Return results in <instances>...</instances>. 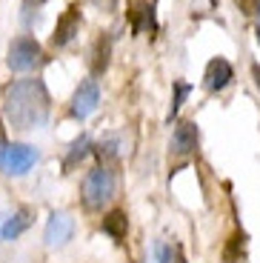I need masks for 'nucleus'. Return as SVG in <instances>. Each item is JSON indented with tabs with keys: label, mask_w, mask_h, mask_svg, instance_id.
<instances>
[{
	"label": "nucleus",
	"mask_w": 260,
	"mask_h": 263,
	"mask_svg": "<svg viewBox=\"0 0 260 263\" xmlns=\"http://www.w3.org/2000/svg\"><path fill=\"white\" fill-rule=\"evenodd\" d=\"M52 109V100L46 92L43 80L23 78L14 80L6 89V118L12 120L14 129H34L43 126Z\"/></svg>",
	"instance_id": "f257e3e1"
},
{
	"label": "nucleus",
	"mask_w": 260,
	"mask_h": 263,
	"mask_svg": "<svg viewBox=\"0 0 260 263\" xmlns=\"http://www.w3.org/2000/svg\"><path fill=\"white\" fill-rule=\"evenodd\" d=\"M112 195H115V175H112L106 166L91 169L89 175L83 178L80 197H83L86 209H103V203H109Z\"/></svg>",
	"instance_id": "f03ea898"
},
{
	"label": "nucleus",
	"mask_w": 260,
	"mask_h": 263,
	"mask_svg": "<svg viewBox=\"0 0 260 263\" xmlns=\"http://www.w3.org/2000/svg\"><path fill=\"white\" fill-rule=\"evenodd\" d=\"M40 58H43V49H40V43L34 37H17L12 40V46H9V69H14V72H29V69H34V66L40 63Z\"/></svg>",
	"instance_id": "7ed1b4c3"
},
{
	"label": "nucleus",
	"mask_w": 260,
	"mask_h": 263,
	"mask_svg": "<svg viewBox=\"0 0 260 263\" xmlns=\"http://www.w3.org/2000/svg\"><path fill=\"white\" fill-rule=\"evenodd\" d=\"M34 160H38V152H34L32 146L12 143V146H6V152H3L0 166L6 169V175H26V172L34 166Z\"/></svg>",
	"instance_id": "20e7f679"
},
{
	"label": "nucleus",
	"mask_w": 260,
	"mask_h": 263,
	"mask_svg": "<svg viewBox=\"0 0 260 263\" xmlns=\"http://www.w3.org/2000/svg\"><path fill=\"white\" fill-rule=\"evenodd\" d=\"M155 3H157V0H129V6H126V17H129L132 32H135V34L155 32V29H157Z\"/></svg>",
	"instance_id": "39448f33"
},
{
	"label": "nucleus",
	"mask_w": 260,
	"mask_h": 263,
	"mask_svg": "<svg viewBox=\"0 0 260 263\" xmlns=\"http://www.w3.org/2000/svg\"><path fill=\"white\" fill-rule=\"evenodd\" d=\"M98 103H100V89H98V83L89 78V80H83V83L78 86V92H75V98H72L69 112H72V118L83 120V118H89V115L98 109Z\"/></svg>",
	"instance_id": "423d86ee"
},
{
	"label": "nucleus",
	"mask_w": 260,
	"mask_h": 263,
	"mask_svg": "<svg viewBox=\"0 0 260 263\" xmlns=\"http://www.w3.org/2000/svg\"><path fill=\"white\" fill-rule=\"evenodd\" d=\"M75 235V220L66 212H54L46 223V246H66Z\"/></svg>",
	"instance_id": "0eeeda50"
},
{
	"label": "nucleus",
	"mask_w": 260,
	"mask_h": 263,
	"mask_svg": "<svg viewBox=\"0 0 260 263\" xmlns=\"http://www.w3.org/2000/svg\"><path fill=\"white\" fill-rule=\"evenodd\" d=\"M78 32H80V9H78V6H69L63 14H60L58 26H54L52 43H54L58 49H60V46H69Z\"/></svg>",
	"instance_id": "6e6552de"
},
{
	"label": "nucleus",
	"mask_w": 260,
	"mask_h": 263,
	"mask_svg": "<svg viewBox=\"0 0 260 263\" xmlns=\"http://www.w3.org/2000/svg\"><path fill=\"white\" fill-rule=\"evenodd\" d=\"M234 78L232 72V66H229V60L223 58H215V60H209L206 66V74H203V86H206L209 92H220V89H226L229 80Z\"/></svg>",
	"instance_id": "1a4fd4ad"
},
{
	"label": "nucleus",
	"mask_w": 260,
	"mask_h": 263,
	"mask_svg": "<svg viewBox=\"0 0 260 263\" xmlns=\"http://www.w3.org/2000/svg\"><path fill=\"white\" fill-rule=\"evenodd\" d=\"M197 149V126L192 120H180L172 135V152L175 155H192Z\"/></svg>",
	"instance_id": "9d476101"
},
{
	"label": "nucleus",
	"mask_w": 260,
	"mask_h": 263,
	"mask_svg": "<svg viewBox=\"0 0 260 263\" xmlns=\"http://www.w3.org/2000/svg\"><path fill=\"white\" fill-rule=\"evenodd\" d=\"M103 232L112 237V240H123L126 232H129V220H126L123 209H112L109 215L103 217Z\"/></svg>",
	"instance_id": "9b49d317"
},
{
	"label": "nucleus",
	"mask_w": 260,
	"mask_h": 263,
	"mask_svg": "<svg viewBox=\"0 0 260 263\" xmlns=\"http://www.w3.org/2000/svg\"><path fill=\"white\" fill-rule=\"evenodd\" d=\"M32 226V212L29 209H20L14 217H9L6 223H3V229H0V237L3 240H14L17 235H23V232Z\"/></svg>",
	"instance_id": "f8f14e48"
},
{
	"label": "nucleus",
	"mask_w": 260,
	"mask_h": 263,
	"mask_svg": "<svg viewBox=\"0 0 260 263\" xmlns=\"http://www.w3.org/2000/svg\"><path fill=\"white\" fill-rule=\"evenodd\" d=\"M89 149H91V140L86 138V135H83V138H78V140L72 143V149H69V155H66L63 169H66V172H69V169H75V166H78L80 160L86 158V155H89Z\"/></svg>",
	"instance_id": "ddd939ff"
},
{
	"label": "nucleus",
	"mask_w": 260,
	"mask_h": 263,
	"mask_svg": "<svg viewBox=\"0 0 260 263\" xmlns=\"http://www.w3.org/2000/svg\"><path fill=\"white\" fill-rule=\"evenodd\" d=\"M109 37H100L98 46H95V60H91V72L95 74H103L106 66H109Z\"/></svg>",
	"instance_id": "4468645a"
},
{
	"label": "nucleus",
	"mask_w": 260,
	"mask_h": 263,
	"mask_svg": "<svg viewBox=\"0 0 260 263\" xmlns=\"http://www.w3.org/2000/svg\"><path fill=\"white\" fill-rule=\"evenodd\" d=\"M192 92L189 89V83H183V80H177L175 83V103H172V112H169V120L172 118H177V112H180V106H183V100H186V95Z\"/></svg>",
	"instance_id": "2eb2a0df"
},
{
	"label": "nucleus",
	"mask_w": 260,
	"mask_h": 263,
	"mask_svg": "<svg viewBox=\"0 0 260 263\" xmlns=\"http://www.w3.org/2000/svg\"><path fill=\"white\" fill-rule=\"evenodd\" d=\"M234 3H237V9H240L243 14H249V17H252V14H260V0H234Z\"/></svg>",
	"instance_id": "dca6fc26"
},
{
	"label": "nucleus",
	"mask_w": 260,
	"mask_h": 263,
	"mask_svg": "<svg viewBox=\"0 0 260 263\" xmlns=\"http://www.w3.org/2000/svg\"><path fill=\"white\" fill-rule=\"evenodd\" d=\"M6 126H3V120H0V160H3V152H6Z\"/></svg>",
	"instance_id": "f3484780"
},
{
	"label": "nucleus",
	"mask_w": 260,
	"mask_h": 263,
	"mask_svg": "<svg viewBox=\"0 0 260 263\" xmlns=\"http://www.w3.org/2000/svg\"><path fill=\"white\" fill-rule=\"evenodd\" d=\"M169 263H186V257H183V249H180V246H175V249H172Z\"/></svg>",
	"instance_id": "a211bd4d"
},
{
	"label": "nucleus",
	"mask_w": 260,
	"mask_h": 263,
	"mask_svg": "<svg viewBox=\"0 0 260 263\" xmlns=\"http://www.w3.org/2000/svg\"><path fill=\"white\" fill-rule=\"evenodd\" d=\"M252 74H254V80H257V89H260V63L252 66Z\"/></svg>",
	"instance_id": "6ab92c4d"
},
{
	"label": "nucleus",
	"mask_w": 260,
	"mask_h": 263,
	"mask_svg": "<svg viewBox=\"0 0 260 263\" xmlns=\"http://www.w3.org/2000/svg\"><path fill=\"white\" fill-rule=\"evenodd\" d=\"M257 40H260V17H257Z\"/></svg>",
	"instance_id": "aec40b11"
}]
</instances>
